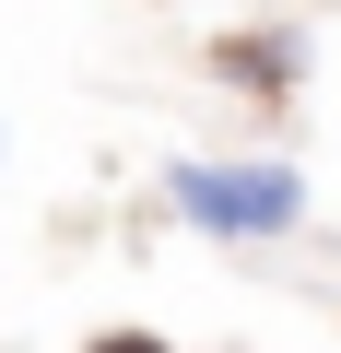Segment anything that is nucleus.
I'll return each mask as SVG.
<instances>
[{"label": "nucleus", "mask_w": 341, "mask_h": 353, "mask_svg": "<svg viewBox=\"0 0 341 353\" xmlns=\"http://www.w3.org/2000/svg\"><path fill=\"white\" fill-rule=\"evenodd\" d=\"M83 353H177V341H165V330H94Z\"/></svg>", "instance_id": "3"}, {"label": "nucleus", "mask_w": 341, "mask_h": 353, "mask_svg": "<svg viewBox=\"0 0 341 353\" xmlns=\"http://www.w3.org/2000/svg\"><path fill=\"white\" fill-rule=\"evenodd\" d=\"M165 212L212 248H282V236H306L318 201H306V165H282V153H177Z\"/></svg>", "instance_id": "1"}, {"label": "nucleus", "mask_w": 341, "mask_h": 353, "mask_svg": "<svg viewBox=\"0 0 341 353\" xmlns=\"http://www.w3.org/2000/svg\"><path fill=\"white\" fill-rule=\"evenodd\" d=\"M306 24H236V36H212V83L224 94H247V106H294L306 94Z\"/></svg>", "instance_id": "2"}]
</instances>
